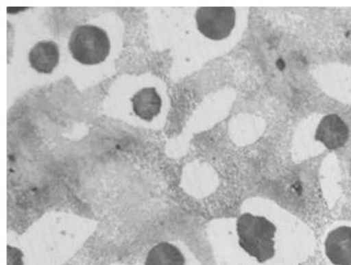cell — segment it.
I'll return each mask as SVG.
<instances>
[{
  "label": "cell",
  "mask_w": 351,
  "mask_h": 265,
  "mask_svg": "<svg viewBox=\"0 0 351 265\" xmlns=\"http://www.w3.org/2000/svg\"><path fill=\"white\" fill-rule=\"evenodd\" d=\"M276 227L267 218L245 214L237 221L239 245L250 256L263 263L275 255Z\"/></svg>",
  "instance_id": "1"
},
{
  "label": "cell",
  "mask_w": 351,
  "mask_h": 265,
  "mask_svg": "<svg viewBox=\"0 0 351 265\" xmlns=\"http://www.w3.org/2000/svg\"><path fill=\"white\" fill-rule=\"evenodd\" d=\"M326 253L335 265H351V227L332 230L326 241Z\"/></svg>",
  "instance_id": "5"
},
{
  "label": "cell",
  "mask_w": 351,
  "mask_h": 265,
  "mask_svg": "<svg viewBox=\"0 0 351 265\" xmlns=\"http://www.w3.org/2000/svg\"><path fill=\"white\" fill-rule=\"evenodd\" d=\"M349 137V129L337 114L327 115L322 119L315 132V139L323 143L329 150L343 147Z\"/></svg>",
  "instance_id": "4"
},
{
  "label": "cell",
  "mask_w": 351,
  "mask_h": 265,
  "mask_svg": "<svg viewBox=\"0 0 351 265\" xmlns=\"http://www.w3.org/2000/svg\"><path fill=\"white\" fill-rule=\"evenodd\" d=\"M60 49L51 41L38 42L29 53L32 67L40 73L50 74L60 62Z\"/></svg>",
  "instance_id": "6"
},
{
  "label": "cell",
  "mask_w": 351,
  "mask_h": 265,
  "mask_svg": "<svg viewBox=\"0 0 351 265\" xmlns=\"http://www.w3.org/2000/svg\"><path fill=\"white\" fill-rule=\"evenodd\" d=\"M131 101L135 114L143 121L151 122L160 112L162 99L154 87L142 88Z\"/></svg>",
  "instance_id": "7"
},
{
  "label": "cell",
  "mask_w": 351,
  "mask_h": 265,
  "mask_svg": "<svg viewBox=\"0 0 351 265\" xmlns=\"http://www.w3.org/2000/svg\"><path fill=\"white\" fill-rule=\"evenodd\" d=\"M69 47L75 60L88 66L104 62L110 50L107 34L101 27L92 25L76 27L71 34Z\"/></svg>",
  "instance_id": "2"
},
{
  "label": "cell",
  "mask_w": 351,
  "mask_h": 265,
  "mask_svg": "<svg viewBox=\"0 0 351 265\" xmlns=\"http://www.w3.org/2000/svg\"><path fill=\"white\" fill-rule=\"evenodd\" d=\"M185 258L181 251L173 245L162 242L154 247L148 253L145 265H184Z\"/></svg>",
  "instance_id": "8"
},
{
  "label": "cell",
  "mask_w": 351,
  "mask_h": 265,
  "mask_svg": "<svg viewBox=\"0 0 351 265\" xmlns=\"http://www.w3.org/2000/svg\"><path fill=\"white\" fill-rule=\"evenodd\" d=\"M233 8H200L196 13L199 31L206 38L219 41L228 38L236 24Z\"/></svg>",
  "instance_id": "3"
}]
</instances>
